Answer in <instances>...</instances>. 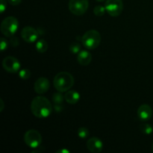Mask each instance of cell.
I'll return each instance as SVG.
<instances>
[{"label": "cell", "instance_id": "1", "mask_svg": "<svg viewBox=\"0 0 153 153\" xmlns=\"http://www.w3.org/2000/svg\"><path fill=\"white\" fill-rule=\"evenodd\" d=\"M31 110L36 117L46 118L52 114V105L46 97L38 96L31 101Z\"/></svg>", "mask_w": 153, "mask_h": 153}, {"label": "cell", "instance_id": "2", "mask_svg": "<svg viewBox=\"0 0 153 153\" xmlns=\"http://www.w3.org/2000/svg\"><path fill=\"white\" fill-rule=\"evenodd\" d=\"M74 78L68 72H61L55 76L53 80L55 89L60 92H67L74 85Z\"/></svg>", "mask_w": 153, "mask_h": 153}, {"label": "cell", "instance_id": "3", "mask_svg": "<svg viewBox=\"0 0 153 153\" xmlns=\"http://www.w3.org/2000/svg\"><path fill=\"white\" fill-rule=\"evenodd\" d=\"M101 34L96 30L86 31L82 37V43L88 49H94L100 46L101 43Z\"/></svg>", "mask_w": 153, "mask_h": 153}, {"label": "cell", "instance_id": "4", "mask_svg": "<svg viewBox=\"0 0 153 153\" xmlns=\"http://www.w3.org/2000/svg\"><path fill=\"white\" fill-rule=\"evenodd\" d=\"M19 27V22L16 18L7 16L4 18L1 24V31L5 37H11L14 35Z\"/></svg>", "mask_w": 153, "mask_h": 153}, {"label": "cell", "instance_id": "5", "mask_svg": "<svg viewBox=\"0 0 153 153\" xmlns=\"http://www.w3.org/2000/svg\"><path fill=\"white\" fill-rule=\"evenodd\" d=\"M24 141L28 147L37 149L42 143V136L37 130L30 129L24 134Z\"/></svg>", "mask_w": 153, "mask_h": 153}, {"label": "cell", "instance_id": "6", "mask_svg": "<svg viewBox=\"0 0 153 153\" xmlns=\"http://www.w3.org/2000/svg\"><path fill=\"white\" fill-rule=\"evenodd\" d=\"M88 7V0H70L69 1V10L76 16H81L86 13Z\"/></svg>", "mask_w": 153, "mask_h": 153}, {"label": "cell", "instance_id": "7", "mask_svg": "<svg viewBox=\"0 0 153 153\" xmlns=\"http://www.w3.org/2000/svg\"><path fill=\"white\" fill-rule=\"evenodd\" d=\"M105 7L110 16H118L123 10V2L122 0H107Z\"/></svg>", "mask_w": 153, "mask_h": 153}, {"label": "cell", "instance_id": "8", "mask_svg": "<svg viewBox=\"0 0 153 153\" xmlns=\"http://www.w3.org/2000/svg\"><path fill=\"white\" fill-rule=\"evenodd\" d=\"M2 67L5 71L10 73H16L20 70V62L15 57L7 56L2 61Z\"/></svg>", "mask_w": 153, "mask_h": 153}, {"label": "cell", "instance_id": "9", "mask_svg": "<svg viewBox=\"0 0 153 153\" xmlns=\"http://www.w3.org/2000/svg\"><path fill=\"white\" fill-rule=\"evenodd\" d=\"M39 36L38 30L31 26H25L21 31V37L27 43H34Z\"/></svg>", "mask_w": 153, "mask_h": 153}, {"label": "cell", "instance_id": "10", "mask_svg": "<svg viewBox=\"0 0 153 153\" xmlns=\"http://www.w3.org/2000/svg\"><path fill=\"white\" fill-rule=\"evenodd\" d=\"M50 87L49 81L46 78L40 77L35 82L34 85V91L38 94H43L47 92Z\"/></svg>", "mask_w": 153, "mask_h": 153}, {"label": "cell", "instance_id": "11", "mask_svg": "<svg viewBox=\"0 0 153 153\" xmlns=\"http://www.w3.org/2000/svg\"><path fill=\"white\" fill-rule=\"evenodd\" d=\"M87 147L90 152L93 153H99L102 152L103 149V143L100 138L93 137L87 142Z\"/></svg>", "mask_w": 153, "mask_h": 153}, {"label": "cell", "instance_id": "12", "mask_svg": "<svg viewBox=\"0 0 153 153\" xmlns=\"http://www.w3.org/2000/svg\"><path fill=\"white\" fill-rule=\"evenodd\" d=\"M137 116L142 121H148L152 116V109L150 105L147 104H143L137 109Z\"/></svg>", "mask_w": 153, "mask_h": 153}, {"label": "cell", "instance_id": "13", "mask_svg": "<svg viewBox=\"0 0 153 153\" xmlns=\"http://www.w3.org/2000/svg\"><path fill=\"white\" fill-rule=\"evenodd\" d=\"M62 92L55 93L52 96V101L54 102V108H55L56 112H61L64 108V105H63V102L64 100V96L61 94Z\"/></svg>", "mask_w": 153, "mask_h": 153}, {"label": "cell", "instance_id": "14", "mask_svg": "<svg viewBox=\"0 0 153 153\" xmlns=\"http://www.w3.org/2000/svg\"><path fill=\"white\" fill-rule=\"evenodd\" d=\"M92 60V55L88 50H82L78 53L77 61L82 66H88Z\"/></svg>", "mask_w": 153, "mask_h": 153}, {"label": "cell", "instance_id": "15", "mask_svg": "<svg viewBox=\"0 0 153 153\" xmlns=\"http://www.w3.org/2000/svg\"><path fill=\"white\" fill-rule=\"evenodd\" d=\"M64 100L69 104L74 105L76 104L80 100V94L79 92L76 91H67L64 95Z\"/></svg>", "mask_w": 153, "mask_h": 153}, {"label": "cell", "instance_id": "16", "mask_svg": "<svg viewBox=\"0 0 153 153\" xmlns=\"http://www.w3.org/2000/svg\"><path fill=\"white\" fill-rule=\"evenodd\" d=\"M35 48L38 52H40V53H44L48 49L47 42L45 40H43V39H40L36 43Z\"/></svg>", "mask_w": 153, "mask_h": 153}, {"label": "cell", "instance_id": "17", "mask_svg": "<svg viewBox=\"0 0 153 153\" xmlns=\"http://www.w3.org/2000/svg\"><path fill=\"white\" fill-rule=\"evenodd\" d=\"M140 129L143 134H150L153 131V128L152 126L149 123H143L140 125Z\"/></svg>", "mask_w": 153, "mask_h": 153}, {"label": "cell", "instance_id": "18", "mask_svg": "<svg viewBox=\"0 0 153 153\" xmlns=\"http://www.w3.org/2000/svg\"><path fill=\"white\" fill-rule=\"evenodd\" d=\"M89 134V130L85 127H81L78 129V136L81 138H86L88 137Z\"/></svg>", "mask_w": 153, "mask_h": 153}, {"label": "cell", "instance_id": "19", "mask_svg": "<svg viewBox=\"0 0 153 153\" xmlns=\"http://www.w3.org/2000/svg\"><path fill=\"white\" fill-rule=\"evenodd\" d=\"M19 76L22 79L26 80L29 79L31 76V71L28 69H22L19 71Z\"/></svg>", "mask_w": 153, "mask_h": 153}, {"label": "cell", "instance_id": "20", "mask_svg": "<svg viewBox=\"0 0 153 153\" xmlns=\"http://www.w3.org/2000/svg\"><path fill=\"white\" fill-rule=\"evenodd\" d=\"M105 7L101 5H97L94 7V13L97 16H102L105 13Z\"/></svg>", "mask_w": 153, "mask_h": 153}, {"label": "cell", "instance_id": "21", "mask_svg": "<svg viewBox=\"0 0 153 153\" xmlns=\"http://www.w3.org/2000/svg\"><path fill=\"white\" fill-rule=\"evenodd\" d=\"M70 51L73 54H78L81 51V44L79 43H73L70 46Z\"/></svg>", "mask_w": 153, "mask_h": 153}, {"label": "cell", "instance_id": "22", "mask_svg": "<svg viewBox=\"0 0 153 153\" xmlns=\"http://www.w3.org/2000/svg\"><path fill=\"white\" fill-rule=\"evenodd\" d=\"M7 46H8V43H7V41L6 40V39L1 37V43H0V49H1V52H4L5 49H7Z\"/></svg>", "mask_w": 153, "mask_h": 153}, {"label": "cell", "instance_id": "23", "mask_svg": "<svg viewBox=\"0 0 153 153\" xmlns=\"http://www.w3.org/2000/svg\"><path fill=\"white\" fill-rule=\"evenodd\" d=\"M10 43L12 46L16 47V46H17L19 45V40H18V39L16 37L12 36L10 39Z\"/></svg>", "mask_w": 153, "mask_h": 153}, {"label": "cell", "instance_id": "24", "mask_svg": "<svg viewBox=\"0 0 153 153\" xmlns=\"http://www.w3.org/2000/svg\"><path fill=\"white\" fill-rule=\"evenodd\" d=\"M7 7V1L6 0H0V12L1 13L5 10Z\"/></svg>", "mask_w": 153, "mask_h": 153}, {"label": "cell", "instance_id": "25", "mask_svg": "<svg viewBox=\"0 0 153 153\" xmlns=\"http://www.w3.org/2000/svg\"><path fill=\"white\" fill-rule=\"evenodd\" d=\"M7 1H8L10 4L15 6V5H18V4H20L21 1H22V0H7Z\"/></svg>", "mask_w": 153, "mask_h": 153}, {"label": "cell", "instance_id": "26", "mask_svg": "<svg viewBox=\"0 0 153 153\" xmlns=\"http://www.w3.org/2000/svg\"><path fill=\"white\" fill-rule=\"evenodd\" d=\"M0 103H1V105H0V112H1L4 108V101H3L2 99H0Z\"/></svg>", "mask_w": 153, "mask_h": 153}, {"label": "cell", "instance_id": "27", "mask_svg": "<svg viewBox=\"0 0 153 153\" xmlns=\"http://www.w3.org/2000/svg\"><path fill=\"white\" fill-rule=\"evenodd\" d=\"M57 153H70V151L67 149H61L57 151Z\"/></svg>", "mask_w": 153, "mask_h": 153}, {"label": "cell", "instance_id": "28", "mask_svg": "<svg viewBox=\"0 0 153 153\" xmlns=\"http://www.w3.org/2000/svg\"><path fill=\"white\" fill-rule=\"evenodd\" d=\"M96 1H99V2H101V1H105V0H96Z\"/></svg>", "mask_w": 153, "mask_h": 153}, {"label": "cell", "instance_id": "29", "mask_svg": "<svg viewBox=\"0 0 153 153\" xmlns=\"http://www.w3.org/2000/svg\"><path fill=\"white\" fill-rule=\"evenodd\" d=\"M152 151H153V143H152Z\"/></svg>", "mask_w": 153, "mask_h": 153}]
</instances>
